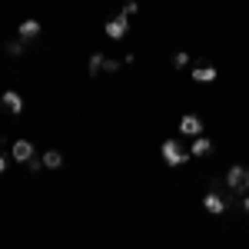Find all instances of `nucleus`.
<instances>
[{"mask_svg": "<svg viewBox=\"0 0 249 249\" xmlns=\"http://www.w3.org/2000/svg\"><path fill=\"white\" fill-rule=\"evenodd\" d=\"M17 30H20V40H34L40 34V23H37V20H23Z\"/></svg>", "mask_w": 249, "mask_h": 249, "instance_id": "9b49d317", "label": "nucleus"}, {"mask_svg": "<svg viewBox=\"0 0 249 249\" xmlns=\"http://www.w3.org/2000/svg\"><path fill=\"white\" fill-rule=\"evenodd\" d=\"M10 156H14L17 163H30V160H34V143H30V140H17V143L10 146Z\"/></svg>", "mask_w": 249, "mask_h": 249, "instance_id": "20e7f679", "label": "nucleus"}, {"mask_svg": "<svg viewBox=\"0 0 249 249\" xmlns=\"http://www.w3.org/2000/svg\"><path fill=\"white\" fill-rule=\"evenodd\" d=\"M193 80L196 83H213L216 80V67H193Z\"/></svg>", "mask_w": 249, "mask_h": 249, "instance_id": "1a4fd4ad", "label": "nucleus"}, {"mask_svg": "<svg viewBox=\"0 0 249 249\" xmlns=\"http://www.w3.org/2000/svg\"><path fill=\"white\" fill-rule=\"evenodd\" d=\"M40 160H43V166H47V170H60V166H63V153H60V150H47Z\"/></svg>", "mask_w": 249, "mask_h": 249, "instance_id": "9d476101", "label": "nucleus"}, {"mask_svg": "<svg viewBox=\"0 0 249 249\" xmlns=\"http://www.w3.org/2000/svg\"><path fill=\"white\" fill-rule=\"evenodd\" d=\"M7 170V156H0V173Z\"/></svg>", "mask_w": 249, "mask_h": 249, "instance_id": "a211bd4d", "label": "nucleus"}, {"mask_svg": "<svg viewBox=\"0 0 249 249\" xmlns=\"http://www.w3.org/2000/svg\"><path fill=\"white\" fill-rule=\"evenodd\" d=\"M103 53H100V50H93V53H90V60H87V73H90V77H96V73H100V70H103Z\"/></svg>", "mask_w": 249, "mask_h": 249, "instance_id": "f8f14e48", "label": "nucleus"}, {"mask_svg": "<svg viewBox=\"0 0 249 249\" xmlns=\"http://www.w3.org/2000/svg\"><path fill=\"white\" fill-rule=\"evenodd\" d=\"M206 153H213V143H210V136H199V140H193L190 156H206Z\"/></svg>", "mask_w": 249, "mask_h": 249, "instance_id": "6e6552de", "label": "nucleus"}, {"mask_svg": "<svg viewBox=\"0 0 249 249\" xmlns=\"http://www.w3.org/2000/svg\"><path fill=\"white\" fill-rule=\"evenodd\" d=\"M0 103H3V110H7V113H14V116L23 110V96H20L17 90H7V93L0 96Z\"/></svg>", "mask_w": 249, "mask_h": 249, "instance_id": "423d86ee", "label": "nucleus"}, {"mask_svg": "<svg viewBox=\"0 0 249 249\" xmlns=\"http://www.w3.org/2000/svg\"><path fill=\"white\" fill-rule=\"evenodd\" d=\"M179 133L199 140V136H203V120H199V116H193V113H186L183 120H179Z\"/></svg>", "mask_w": 249, "mask_h": 249, "instance_id": "7ed1b4c3", "label": "nucleus"}, {"mask_svg": "<svg viewBox=\"0 0 249 249\" xmlns=\"http://www.w3.org/2000/svg\"><path fill=\"white\" fill-rule=\"evenodd\" d=\"M226 186H230L232 193H249V170L246 166H232V170L226 173Z\"/></svg>", "mask_w": 249, "mask_h": 249, "instance_id": "f03ea898", "label": "nucleus"}, {"mask_svg": "<svg viewBox=\"0 0 249 249\" xmlns=\"http://www.w3.org/2000/svg\"><path fill=\"white\" fill-rule=\"evenodd\" d=\"M243 210H246V213H249V193H246V199H243Z\"/></svg>", "mask_w": 249, "mask_h": 249, "instance_id": "6ab92c4d", "label": "nucleus"}, {"mask_svg": "<svg viewBox=\"0 0 249 249\" xmlns=\"http://www.w3.org/2000/svg\"><path fill=\"white\" fill-rule=\"evenodd\" d=\"M7 53H10V57H20V53H23V40H10V43H7Z\"/></svg>", "mask_w": 249, "mask_h": 249, "instance_id": "4468645a", "label": "nucleus"}, {"mask_svg": "<svg viewBox=\"0 0 249 249\" xmlns=\"http://www.w3.org/2000/svg\"><path fill=\"white\" fill-rule=\"evenodd\" d=\"M103 70H107V73H116V70H120V60H103Z\"/></svg>", "mask_w": 249, "mask_h": 249, "instance_id": "2eb2a0df", "label": "nucleus"}, {"mask_svg": "<svg viewBox=\"0 0 249 249\" xmlns=\"http://www.w3.org/2000/svg\"><path fill=\"white\" fill-rule=\"evenodd\" d=\"M203 206L219 216V213H226V199H223L219 193H206V196H203Z\"/></svg>", "mask_w": 249, "mask_h": 249, "instance_id": "0eeeda50", "label": "nucleus"}, {"mask_svg": "<svg viewBox=\"0 0 249 249\" xmlns=\"http://www.w3.org/2000/svg\"><path fill=\"white\" fill-rule=\"evenodd\" d=\"M186 63H190V53H186V50H176V53H173V67H176V70H183Z\"/></svg>", "mask_w": 249, "mask_h": 249, "instance_id": "ddd939ff", "label": "nucleus"}, {"mask_svg": "<svg viewBox=\"0 0 249 249\" xmlns=\"http://www.w3.org/2000/svg\"><path fill=\"white\" fill-rule=\"evenodd\" d=\"M126 30H130V20L123 17V14H120V17H113L110 23H107V37H110V40L126 37Z\"/></svg>", "mask_w": 249, "mask_h": 249, "instance_id": "39448f33", "label": "nucleus"}, {"mask_svg": "<svg viewBox=\"0 0 249 249\" xmlns=\"http://www.w3.org/2000/svg\"><path fill=\"white\" fill-rule=\"evenodd\" d=\"M160 153H163V160H166V166H183V163L190 160V153H183L179 140H163Z\"/></svg>", "mask_w": 249, "mask_h": 249, "instance_id": "f257e3e1", "label": "nucleus"}, {"mask_svg": "<svg viewBox=\"0 0 249 249\" xmlns=\"http://www.w3.org/2000/svg\"><path fill=\"white\" fill-rule=\"evenodd\" d=\"M130 14H136V3L130 0V3H123V17H130Z\"/></svg>", "mask_w": 249, "mask_h": 249, "instance_id": "f3484780", "label": "nucleus"}, {"mask_svg": "<svg viewBox=\"0 0 249 249\" xmlns=\"http://www.w3.org/2000/svg\"><path fill=\"white\" fill-rule=\"evenodd\" d=\"M40 166H43V160H37V156H34V160H30V163H27V170H30V173H37Z\"/></svg>", "mask_w": 249, "mask_h": 249, "instance_id": "dca6fc26", "label": "nucleus"}]
</instances>
